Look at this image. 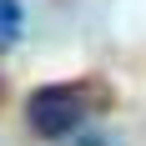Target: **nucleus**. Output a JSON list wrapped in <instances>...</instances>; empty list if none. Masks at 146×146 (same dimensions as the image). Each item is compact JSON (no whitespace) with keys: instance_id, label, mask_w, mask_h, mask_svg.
Returning <instances> with one entry per match:
<instances>
[{"instance_id":"obj_1","label":"nucleus","mask_w":146,"mask_h":146,"mask_svg":"<svg viewBox=\"0 0 146 146\" xmlns=\"http://www.w3.org/2000/svg\"><path fill=\"white\" fill-rule=\"evenodd\" d=\"M86 86H40L35 96L25 101V116L30 126H35V136H66L81 126V116H86Z\"/></svg>"},{"instance_id":"obj_3","label":"nucleus","mask_w":146,"mask_h":146,"mask_svg":"<svg viewBox=\"0 0 146 146\" xmlns=\"http://www.w3.org/2000/svg\"><path fill=\"white\" fill-rule=\"evenodd\" d=\"M81 146H106V141H96V136H86V141H81Z\"/></svg>"},{"instance_id":"obj_2","label":"nucleus","mask_w":146,"mask_h":146,"mask_svg":"<svg viewBox=\"0 0 146 146\" xmlns=\"http://www.w3.org/2000/svg\"><path fill=\"white\" fill-rule=\"evenodd\" d=\"M15 35H20V0H0V50L15 45Z\"/></svg>"}]
</instances>
